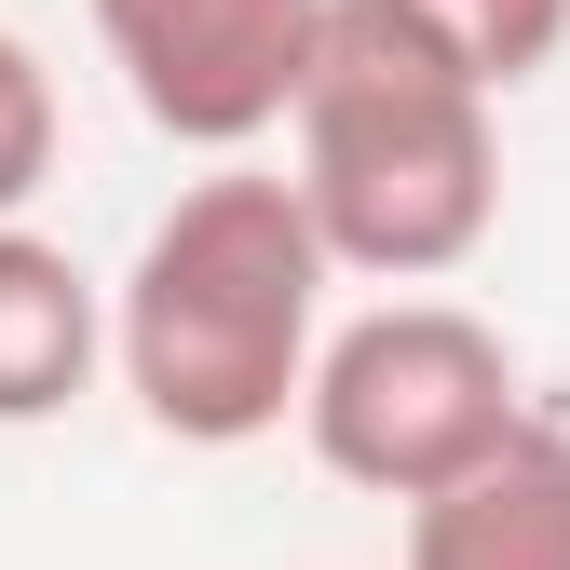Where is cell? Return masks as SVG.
I'll return each mask as SVG.
<instances>
[{
  "label": "cell",
  "mask_w": 570,
  "mask_h": 570,
  "mask_svg": "<svg viewBox=\"0 0 570 570\" xmlns=\"http://www.w3.org/2000/svg\"><path fill=\"white\" fill-rule=\"evenodd\" d=\"M313 340H326V245L299 190L245 150L190 177L136 232V272L109 285V367L177 449H258L299 407Z\"/></svg>",
  "instance_id": "6da1fadb"
},
{
  "label": "cell",
  "mask_w": 570,
  "mask_h": 570,
  "mask_svg": "<svg viewBox=\"0 0 570 570\" xmlns=\"http://www.w3.org/2000/svg\"><path fill=\"white\" fill-rule=\"evenodd\" d=\"M407 570H570V421L517 407L462 475L407 503Z\"/></svg>",
  "instance_id": "5b68a950"
},
{
  "label": "cell",
  "mask_w": 570,
  "mask_h": 570,
  "mask_svg": "<svg viewBox=\"0 0 570 570\" xmlns=\"http://www.w3.org/2000/svg\"><path fill=\"white\" fill-rule=\"evenodd\" d=\"M96 41L122 96L177 150H258L299 109V68L326 41V0H96Z\"/></svg>",
  "instance_id": "277c9868"
},
{
  "label": "cell",
  "mask_w": 570,
  "mask_h": 570,
  "mask_svg": "<svg viewBox=\"0 0 570 570\" xmlns=\"http://www.w3.org/2000/svg\"><path fill=\"white\" fill-rule=\"evenodd\" d=\"M530 394H517V353L489 313L462 299H381L313 340L299 367V435L340 489H381V503H421L435 475H462L489 435H503Z\"/></svg>",
  "instance_id": "3957f363"
},
{
  "label": "cell",
  "mask_w": 570,
  "mask_h": 570,
  "mask_svg": "<svg viewBox=\"0 0 570 570\" xmlns=\"http://www.w3.org/2000/svg\"><path fill=\"white\" fill-rule=\"evenodd\" d=\"M394 14H421L489 96H517V82H543V68L570 55V0H394Z\"/></svg>",
  "instance_id": "52a82bcc"
},
{
  "label": "cell",
  "mask_w": 570,
  "mask_h": 570,
  "mask_svg": "<svg viewBox=\"0 0 570 570\" xmlns=\"http://www.w3.org/2000/svg\"><path fill=\"white\" fill-rule=\"evenodd\" d=\"M503 96L475 68L394 14V0H326V41L299 68V218L326 245V272H381V285H435L489 245L503 218Z\"/></svg>",
  "instance_id": "7a4b0ae2"
},
{
  "label": "cell",
  "mask_w": 570,
  "mask_h": 570,
  "mask_svg": "<svg viewBox=\"0 0 570 570\" xmlns=\"http://www.w3.org/2000/svg\"><path fill=\"white\" fill-rule=\"evenodd\" d=\"M55 68H41V41L28 28H0V218H28L41 204V177H55Z\"/></svg>",
  "instance_id": "ba28073f"
},
{
  "label": "cell",
  "mask_w": 570,
  "mask_h": 570,
  "mask_svg": "<svg viewBox=\"0 0 570 570\" xmlns=\"http://www.w3.org/2000/svg\"><path fill=\"white\" fill-rule=\"evenodd\" d=\"M109 367V299L96 272L68 258L55 232L0 218V435H28V421H68Z\"/></svg>",
  "instance_id": "8992f818"
}]
</instances>
